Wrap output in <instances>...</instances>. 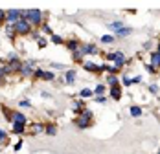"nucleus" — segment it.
<instances>
[{
    "instance_id": "12",
    "label": "nucleus",
    "mask_w": 160,
    "mask_h": 154,
    "mask_svg": "<svg viewBox=\"0 0 160 154\" xmlns=\"http://www.w3.org/2000/svg\"><path fill=\"white\" fill-rule=\"evenodd\" d=\"M44 134H48V136H55V134H57V125L55 123H46L44 125Z\"/></svg>"
},
{
    "instance_id": "33",
    "label": "nucleus",
    "mask_w": 160,
    "mask_h": 154,
    "mask_svg": "<svg viewBox=\"0 0 160 154\" xmlns=\"http://www.w3.org/2000/svg\"><path fill=\"white\" fill-rule=\"evenodd\" d=\"M52 68L53 70H64V64H61V62H52Z\"/></svg>"
},
{
    "instance_id": "18",
    "label": "nucleus",
    "mask_w": 160,
    "mask_h": 154,
    "mask_svg": "<svg viewBox=\"0 0 160 154\" xmlns=\"http://www.w3.org/2000/svg\"><path fill=\"white\" fill-rule=\"evenodd\" d=\"M6 35L9 37V39H15V26L13 24H6Z\"/></svg>"
},
{
    "instance_id": "27",
    "label": "nucleus",
    "mask_w": 160,
    "mask_h": 154,
    "mask_svg": "<svg viewBox=\"0 0 160 154\" xmlns=\"http://www.w3.org/2000/svg\"><path fill=\"white\" fill-rule=\"evenodd\" d=\"M101 42H103V44H111V42H114V37H112V35H103V37H101Z\"/></svg>"
},
{
    "instance_id": "34",
    "label": "nucleus",
    "mask_w": 160,
    "mask_h": 154,
    "mask_svg": "<svg viewBox=\"0 0 160 154\" xmlns=\"http://www.w3.org/2000/svg\"><path fill=\"white\" fill-rule=\"evenodd\" d=\"M96 103H99V105H105V103H107V97H105V95H98V97H96Z\"/></svg>"
},
{
    "instance_id": "29",
    "label": "nucleus",
    "mask_w": 160,
    "mask_h": 154,
    "mask_svg": "<svg viewBox=\"0 0 160 154\" xmlns=\"http://www.w3.org/2000/svg\"><path fill=\"white\" fill-rule=\"evenodd\" d=\"M42 74H44V70H42V68H37V70L33 72V77H35V79H42Z\"/></svg>"
},
{
    "instance_id": "7",
    "label": "nucleus",
    "mask_w": 160,
    "mask_h": 154,
    "mask_svg": "<svg viewBox=\"0 0 160 154\" xmlns=\"http://www.w3.org/2000/svg\"><path fill=\"white\" fill-rule=\"evenodd\" d=\"M81 50L85 55H96L98 53V46L92 44V42H87V44H81Z\"/></svg>"
},
{
    "instance_id": "22",
    "label": "nucleus",
    "mask_w": 160,
    "mask_h": 154,
    "mask_svg": "<svg viewBox=\"0 0 160 154\" xmlns=\"http://www.w3.org/2000/svg\"><path fill=\"white\" fill-rule=\"evenodd\" d=\"M42 81H55V74H53V72H48V70H44V74H42Z\"/></svg>"
},
{
    "instance_id": "3",
    "label": "nucleus",
    "mask_w": 160,
    "mask_h": 154,
    "mask_svg": "<svg viewBox=\"0 0 160 154\" xmlns=\"http://www.w3.org/2000/svg\"><path fill=\"white\" fill-rule=\"evenodd\" d=\"M35 61L33 59H28L26 62H22V66H20V70H18V74L22 77H33V72H35Z\"/></svg>"
},
{
    "instance_id": "6",
    "label": "nucleus",
    "mask_w": 160,
    "mask_h": 154,
    "mask_svg": "<svg viewBox=\"0 0 160 154\" xmlns=\"http://www.w3.org/2000/svg\"><path fill=\"white\" fill-rule=\"evenodd\" d=\"M11 123H18V125H28V118L22 114V112H18V110H13V114H11Z\"/></svg>"
},
{
    "instance_id": "10",
    "label": "nucleus",
    "mask_w": 160,
    "mask_h": 154,
    "mask_svg": "<svg viewBox=\"0 0 160 154\" xmlns=\"http://www.w3.org/2000/svg\"><path fill=\"white\" fill-rule=\"evenodd\" d=\"M149 64H151L155 70L160 68V53L158 51H153V53H151V62H149Z\"/></svg>"
},
{
    "instance_id": "15",
    "label": "nucleus",
    "mask_w": 160,
    "mask_h": 154,
    "mask_svg": "<svg viewBox=\"0 0 160 154\" xmlns=\"http://www.w3.org/2000/svg\"><path fill=\"white\" fill-rule=\"evenodd\" d=\"M72 108H74V112H76V114H81V112L85 110V103H83L81 99H76V101L72 103Z\"/></svg>"
},
{
    "instance_id": "4",
    "label": "nucleus",
    "mask_w": 160,
    "mask_h": 154,
    "mask_svg": "<svg viewBox=\"0 0 160 154\" xmlns=\"http://www.w3.org/2000/svg\"><path fill=\"white\" fill-rule=\"evenodd\" d=\"M20 20V9H9L6 11V24H15Z\"/></svg>"
},
{
    "instance_id": "25",
    "label": "nucleus",
    "mask_w": 160,
    "mask_h": 154,
    "mask_svg": "<svg viewBox=\"0 0 160 154\" xmlns=\"http://www.w3.org/2000/svg\"><path fill=\"white\" fill-rule=\"evenodd\" d=\"M52 42H53V44H64V39L61 35H55V33H53V35H52Z\"/></svg>"
},
{
    "instance_id": "30",
    "label": "nucleus",
    "mask_w": 160,
    "mask_h": 154,
    "mask_svg": "<svg viewBox=\"0 0 160 154\" xmlns=\"http://www.w3.org/2000/svg\"><path fill=\"white\" fill-rule=\"evenodd\" d=\"M46 44H48V41H46L44 37H41V39L37 41V46H39V48H46Z\"/></svg>"
},
{
    "instance_id": "16",
    "label": "nucleus",
    "mask_w": 160,
    "mask_h": 154,
    "mask_svg": "<svg viewBox=\"0 0 160 154\" xmlns=\"http://www.w3.org/2000/svg\"><path fill=\"white\" fill-rule=\"evenodd\" d=\"M11 132L20 136V134L26 132V127H24V125H18V123H11Z\"/></svg>"
},
{
    "instance_id": "8",
    "label": "nucleus",
    "mask_w": 160,
    "mask_h": 154,
    "mask_svg": "<svg viewBox=\"0 0 160 154\" xmlns=\"http://www.w3.org/2000/svg\"><path fill=\"white\" fill-rule=\"evenodd\" d=\"M41 132H44V123H32L30 125V134L32 136H37Z\"/></svg>"
},
{
    "instance_id": "23",
    "label": "nucleus",
    "mask_w": 160,
    "mask_h": 154,
    "mask_svg": "<svg viewBox=\"0 0 160 154\" xmlns=\"http://www.w3.org/2000/svg\"><path fill=\"white\" fill-rule=\"evenodd\" d=\"M109 28L116 33L118 30H122V28H123V22H120V20H118V22H111V24H109Z\"/></svg>"
},
{
    "instance_id": "20",
    "label": "nucleus",
    "mask_w": 160,
    "mask_h": 154,
    "mask_svg": "<svg viewBox=\"0 0 160 154\" xmlns=\"http://www.w3.org/2000/svg\"><path fill=\"white\" fill-rule=\"evenodd\" d=\"M129 112H131V116H132V118H140V116H142V108L136 107V105L129 108Z\"/></svg>"
},
{
    "instance_id": "5",
    "label": "nucleus",
    "mask_w": 160,
    "mask_h": 154,
    "mask_svg": "<svg viewBox=\"0 0 160 154\" xmlns=\"http://www.w3.org/2000/svg\"><path fill=\"white\" fill-rule=\"evenodd\" d=\"M125 55H123V51H114V68L120 72L123 66H125Z\"/></svg>"
},
{
    "instance_id": "1",
    "label": "nucleus",
    "mask_w": 160,
    "mask_h": 154,
    "mask_svg": "<svg viewBox=\"0 0 160 154\" xmlns=\"http://www.w3.org/2000/svg\"><path fill=\"white\" fill-rule=\"evenodd\" d=\"M74 123H76V127H78V128H88V127H90V123H92V112L85 108L79 116L74 119Z\"/></svg>"
},
{
    "instance_id": "19",
    "label": "nucleus",
    "mask_w": 160,
    "mask_h": 154,
    "mask_svg": "<svg viewBox=\"0 0 160 154\" xmlns=\"http://www.w3.org/2000/svg\"><path fill=\"white\" fill-rule=\"evenodd\" d=\"M107 84H109V86H118V84H120L118 75H111V74H109V77H107Z\"/></svg>"
},
{
    "instance_id": "37",
    "label": "nucleus",
    "mask_w": 160,
    "mask_h": 154,
    "mask_svg": "<svg viewBox=\"0 0 160 154\" xmlns=\"http://www.w3.org/2000/svg\"><path fill=\"white\" fill-rule=\"evenodd\" d=\"M145 68H147V72H149V74H155V72H157V70H155L151 64H145Z\"/></svg>"
},
{
    "instance_id": "32",
    "label": "nucleus",
    "mask_w": 160,
    "mask_h": 154,
    "mask_svg": "<svg viewBox=\"0 0 160 154\" xmlns=\"http://www.w3.org/2000/svg\"><path fill=\"white\" fill-rule=\"evenodd\" d=\"M18 107H22V108H30V107H32V103H30L28 99H22V101L18 103Z\"/></svg>"
},
{
    "instance_id": "13",
    "label": "nucleus",
    "mask_w": 160,
    "mask_h": 154,
    "mask_svg": "<svg viewBox=\"0 0 160 154\" xmlns=\"http://www.w3.org/2000/svg\"><path fill=\"white\" fill-rule=\"evenodd\" d=\"M111 97L114 101H118L120 97H122V86L118 84V86H111Z\"/></svg>"
},
{
    "instance_id": "21",
    "label": "nucleus",
    "mask_w": 160,
    "mask_h": 154,
    "mask_svg": "<svg viewBox=\"0 0 160 154\" xmlns=\"http://www.w3.org/2000/svg\"><path fill=\"white\" fill-rule=\"evenodd\" d=\"M79 95L83 97V99H87V97H92L94 95V90H90V88H83L79 92Z\"/></svg>"
},
{
    "instance_id": "41",
    "label": "nucleus",
    "mask_w": 160,
    "mask_h": 154,
    "mask_svg": "<svg viewBox=\"0 0 160 154\" xmlns=\"http://www.w3.org/2000/svg\"><path fill=\"white\" fill-rule=\"evenodd\" d=\"M149 48H151V42H149V41H147V42H144V50H149Z\"/></svg>"
},
{
    "instance_id": "26",
    "label": "nucleus",
    "mask_w": 160,
    "mask_h": 154,
    "mask_svg": "<svg viewBox=\"0 0 160 154\" xmlns=\"http://www.w3.org/2000/svg\"><path fill=\"white\" fill-rule=\"evenodd\" d=\"M105 90H107V88H105V84H98L96 88H94V94H96V95H103Z\"/></svg>"
},
{
    "instance_id": "39",
    "label": "nucleus",
    "mask_w": 160,
    "mask_h": 154,
    "mask_svg": "<svg viewBox=\"0 0 160 154\" xmlns=\"http://www.w3.org/2000/svg\"><path fill=\"white\" fill-rule=\"evenodd\" d=\"M13 149H15V151H20V149H22V141H18V143H15V147H13Z\"/></svg>"
},
{
    "instance_id": "14",
    "label": "nucleus",
    "mask_w": 160,
    "mask_h": 154,
    "mask_svg": "<svg viewBox=\"0 0 160 154\" xmlns=\"http://www.w3.org/2000/svg\"><path fill=\"white\" fill-rule=\"evenodd\" d=\"M72 59L76 62H83V59H85V53H83V50H81V46L76 50V51H72Z\"/></svg>"
},
{
    "instance_id": "9",
    "label": "nucleus",
    "mask_w": 160,
    "mask_h": 154,
    "mask_svg": "<svg viewBox=\"0 0 160 154\" xmlns=\"http://www.w3.org/2000/svg\"><path fill=\"white\" fill-rule=\"evenodd\" d=\"M76 70H66V74H64V83L66 84H74L76 83Z\"/></svg>"
},
{
    "instance_id": "17",
    "label": "nucleus",
    "mask_w": 160,
    "mask_h": 154,
    "mask_svg": "<svg viewBox=\"0 0 160 154\" xmlns=\"http://www.w3.org/2000/svg\"><path fill=\"white\" fill-rule=\"evenodd\" d=\"M132 33V28H127V26H123L122 30L116 31V37H127V35H131Z\"/></svg>"
},
{
    "instance_id": "38",
    "label": "nucleus",
    "mask_w": 160,
    "mask_h": 154,
    "mask_svg": "<svg viewBox=\"0 0 160 154\" xmlns=\"http://www.w3.org/2000/svg\"><path fill=\"white\" fill-rule=\"evenodd\" d=\"M105 57H107V61H114V51H112V53H107Z\"/></svg>"
},
{
    "instance_id": "28",
    "label": "nucleus",
    "mask_w": 160,
    "mask_h": 154,
    "mask_svg": "<svg viewBox=\"0 0 160 154\" xmlns=\"http://www.w3.org/2000/svg\"><path fill=\"white\" fill-rule=\"evenodd\" d=\"M8 141V132L4 128H0V143H6Z\"/></svg>"
},
{
    "instance_id": "35",
    "label": "nucleus",
    "mask_w": 160,
    "mask_h": 154,
    "mask_svg": "<svg viewBox=\"0 0 160 154\" xmlns=\"http://www.w3.org/2000/svg\"><path fill=\"white\" fill-rule=\"evenodd\" d=\"M149 92L151 94H158V86H157V84H149Z\"/></svg>"
},
{
    "instance_id": "36",
    "label": "nucleus",
    "mask_w": 160,
    "mask_h": 154,
    "mask_svg": "<svg viewBox=\"0 0 160 154\" xmlns=\"http://www.w3.org/2000/svg\"><path fill=\"white\" fill-rule=\"evenodd\" d=\"M4 22H6V11L0 9V24H4Z\"/></svg>"
},
{
    "instance_id": "2",
    "label": "nucleus",
    "mask_w": 160,
    "mask_h": 154,
    "mask_svg": "<svg viewBox=\"0 0 160 154\" xmlns=\"http://www.w3.org/2000/svg\"><path fill=\"white\" fill-rule=\"evenodd\" d=\"M15 26V33L17 35H32V31H33V28H32V24L28 22V20H24V18H20L18 22H15L13 24Z\"/></svg>"
},
{
    "instance_id": "24",
    "label": "nucleus",
    "mask_w": 160,
    "mask_h": 154,
    "mask_svg": "<svg viewBox=\"0 0 160 154\" xmlns=\"http://www.w3.org/2000/svg\"><path fill=\"white\" fill-rule=\"evenodd\" d=\"M41 31H42V33H46V35H53V30L50 28V24H46V22H42V26H41Z\"/></svg>"
},
{
    "instance_id": "11",
    "label": "nucleus",
    "mask_w": 160,
    "mask_h": 154,
    "mask_svg": "<svg viewBox=\"0 0 160 154\" xmlns=\"http://www.w3.org/2000/svg\"><path fill=\"white\" fill-rule=\"evenodd\" d=\"M64 44H66V48H68L70 51H76V50L81 46V42L78 41V39H70V41H64Z\"/></svg>"
},
{
    "instance_id": "31",
    "label": "nucleus",
    "mask_w": 160,
    "mask_h": 154,
    "mask_svg": "<svg viewBox=\"0 0 160 154\" xmlns=\"http://www.w3.org/2000/svg\"><path fill=\"white\" fill-rule=\"evenodd\" d=\"M122 83H123V86H131V84H132V79H131V77H127V75H123Z\"/></svg>"
},
{
    "instance_id": "40",
    "label": "nucleus",
    "mask_w": 160,
    "mask_h": 154,
    "mask_svg": "<svg viewBox=\"0 0 160 154\" xmlns=\"http://www.w3.org/2000/svg\"><path fill=\"white\" fill-rule=\"evenodd\" d=\"M140 81H142V77H140V75H136V77H132V83H140Z\"/></svg>"
}]
</instances>
